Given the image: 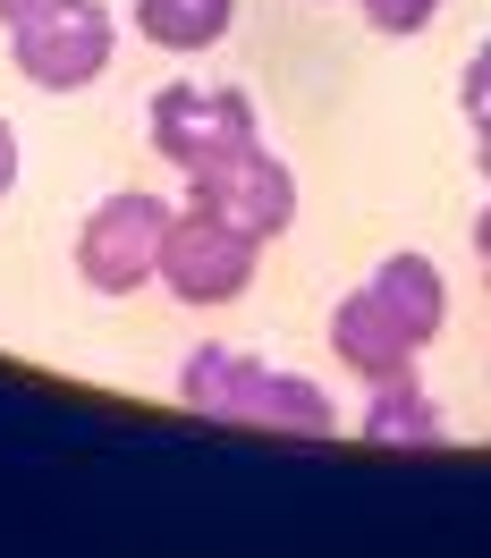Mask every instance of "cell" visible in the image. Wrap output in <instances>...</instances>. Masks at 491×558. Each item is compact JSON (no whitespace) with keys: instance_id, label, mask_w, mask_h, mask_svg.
I'll return each mask as SVG.
<instances>
[{"instance_id":"cell-1","label":"cell","mask_w":491,"mask_h":558,"mask_svg":"<svg viewBox=\"0 0 491 558\" xmlns=\"http://www.w3.org/2000/svg\"><path fill=\"white\" fill-rule=\"evenodd\" d=\"M178 398L195 415H220V423H272V432H297V440H331L339 432V407L322 398L306 373H272L238 348H195L178 364Z\"/></svg>"},{"instance_id":"cell-2","label":"cell","mask_w":491,"mask_h":558,"mask_svg":"<svg viewBox=\"0 0 491 558\" xmlns=\"http://www.w3.org/2000/svg\"><path fill=\"white\" fill-rule=\"evenodd\" d=\"M178 204L144 195V186H119L76 220V279L94 296H136L144 279H161V238H170Z\"/></svg>"},{"instance_id":"cell-3","label":"cell","mask_w":491,"mask_h":558,"mask_svg":"<svg viewBox=\"0 0 491 558\" xmlns=\"http://www.w3.org/2000/svg\"><path fill=\"white\" fill-rule=\"evenodd\" d=\"M9 60L35 94H85L94 76L119 60V17L103 0H60L26 26H9Z\"/></svg>"},{"instance_id":"cell-4","label":"cell","mask_w":491,"mask_h":558,"mask_svg":"<svg viewBox=\"0 0 491 558\" xmlns=\"http://www.w3.org/2000/svg\"><path fill=\"white\" fill-rule=\"evenodd\" d=\"M144 136L187 178V170H204V161H220V153L254 144L263 119H254V94H238V85H187V76H178V85H161V94L144 102Z\"/></svg>"},{"instance_id":"cell-5","label":"cell","mask_w":491,"mask_h":558,"mask_svg":"<svg viewBox=\"0 0 491 558\" xmlns=\"http://www.w3.org/2000/svg\"><path fill=\"white\" fill-rule=\"evenodd\" d=\"M187 204L229 220V229H246L254 245H272L297 220V170H288L280 153H263V136H254L238 153L204 161V170H187Z\"/></svg>"},{"instance_id":"cell-6","label":"cell","mask_w":491,"mask_h":558,"mask_svg":"<svg viewBox=\"0 0 491 558\" xmlns=\"http://www.w3.org/2000/svg\"><path fill=\"white\" fill-rule=\"evenodd\" d=\"M254 263H263V245L229 229V220H212V211L178 204L170 238H161V288H170L178 305H238L246 288H254Z\"/></svg>"},{"instance_id":"cell-7","label":"cell","mask_w":491,"mask_h":558,"mask_svg":"<svg viewBox=\"0 0 491 558\" xmlns=\"http://www.w3.org/2000/svg\"><path fill=\"white\" fill-rule=\"evenodd\" d=\"M331 355L348 364L356 381H398V373H416L423 339H416L398 314H390L373 288H348V296L331 305Z\"/></svg>"},{"instance_id":"cell-8","label":"cell","mask_w":491,"mask_h":558,"mask_svg":"<svg viewBox=\"0 0 491 558\" xmlns=\"http://www.w3.org/2000/svg\"><path fill=\"white\" fill-rule=\"evenodd\" d=\"M364 288H373V296H382L390 314H398L407 330H416L423 348L441 339V322H450V271H441L432 254H382Z\"/></svg>"},{"instance_id":"cell-9","label":"cell","mask_w":491,"mask_h":558,"mask_svg":"<svg viewBox=\"0 0 491 558\" xmlns=\"http://www.w3.org/2000/svg\"><path fill=\"white\" fill-rule=\"evenodd\" d=\"M356 432H364L373 449H432V440L450 432V415H441V398H432L416 373H398V381H373Z\"/></svg>"},{"instance_id":"cell-10","label":"cell","mask_w":491,"mask_h":558,"mask_svg":"<svg viewBox=\"0 0 491 558\" xmlns=\"http://www.w3.org/2000/svg\"><path fill=\"white\" fill-rule=\"evenodd\" d=\"M128 17H136V35L153 43V51L195 60V51H212V43H229L238 0H128Z\"/></svg>"},{"instance_id":"cell-11","label":"cell","mask_w":491,"mask_h":558,"mask_svg":"<svg viewBox=\"0 0 491 558\" xmlns=\"http://www.w3.org/2000/svg\"><path fill=\"white\" fill-rule=\"evenodd\" d=\"M356 9H364V26H373V35L407 43V35H423V26H432L450 0H356Z\"/></svg>"},{"instance_id":"cell-12","label":"cell","mask_w":491,"mask_h":558,"mask_svg":"<svg viewBox=\"0 0 491 558\" xmlns=\"http://www.w3.org/2000/svg\"><path fill=\"white\" fill-rule=\"evenodd\" d=\"M457 110H466V128H475V136L491 128V43L457 69Z\"/></svg>"},{"instance_id":"cell-13","label":"cell","mask_w":491,"mask_h":558,"mask_svg":"<svg viewBox=\"0 0 491 558\" xmlns=\"http://www.w3.org/2000/svg\"><path fill=\"white\" fill-rule=\"evenodd\" d=\"M9 186H17V128L0 119V204H9Z\"/></svg>"},{"instance_id":"cell-14","label":"cell","mask_w":491,"mask_h":558,"mask_svg":"<svg viewBox=\"0 0 491 558\" xmlns=\"http://www.w3.org/2000/svg\"><path fill=\"white\" fill-rule=\"evenodd\" d=\"M43 9H60V0H0V26H26V17H43Z\"/></svg>"},{"instance_id":"cell-15","label":"cell","mask_w":491,"mask_h":558,"mask_svg":"<svg viewBox=\"0 0 491 558\" xmlns=\"http://www.w3.org/2000/svg\"><path fill=\"white\" fill-rule=\"evenodd\" d=\"M475 263H483V288H491V204L475 211Z\"/></svg>"},{"instance_id":"cell-16","label":"cell","mask_w":491,"mask_h":558,"mask_svg":"<svg viewBox=\"0 0 491 558\" xmlns=\"http://www.w3.org/2000/svg\"><path fill=\"white\" fill-rule=\"evenodd\" d=\"M475 178H483V186H491V128H483V136H475Z\"/></svg>"}]
</instances>
